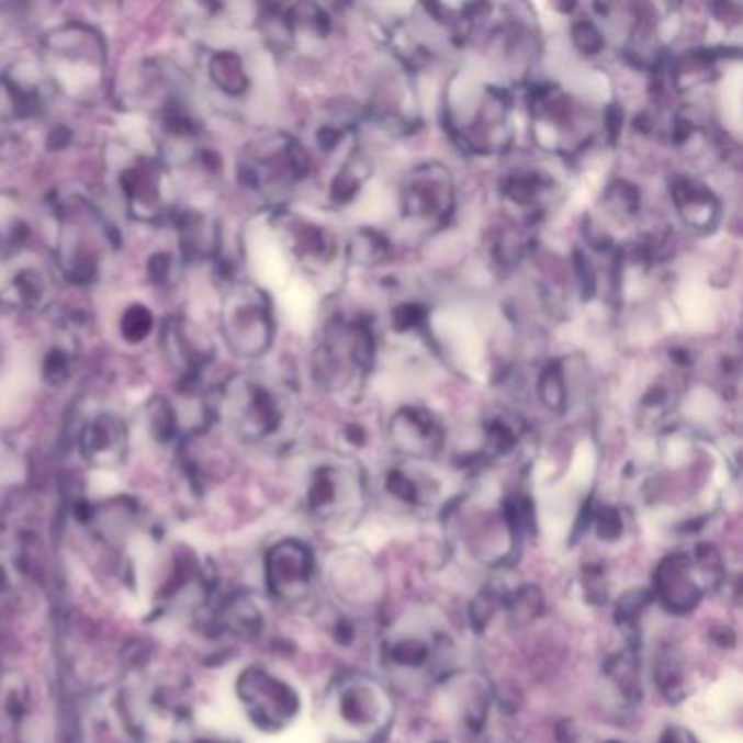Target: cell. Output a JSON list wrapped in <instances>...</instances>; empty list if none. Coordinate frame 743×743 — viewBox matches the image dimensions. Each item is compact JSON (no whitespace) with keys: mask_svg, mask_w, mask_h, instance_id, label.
<instances>
[{"mask_svg":"<svg viewBox=\"0 0 743 743\" xmlns=\"http://www.w3.org/2000/svg\"><path fill=\"white\" fill-rule=\"evenodd\" d=\"M453 645L446 630L428 615L395 621L380 645L382 667L402 689H426L443 683L451 672Z\"/></svg>","mask_w":743,"mask_h":743,"instance_id":"6da1fadb","label":"cell"},{"mask_svg":"<svg viewBox=\"0 0 743 743\" xmlns=\"http://www.w3.org/2000/svg\"><path fill=\"white\" fill-rule=\"evenodd\" d=\"M393 720V696L371 674L349 672L327 691L325 722L340 743H380L389 735Z\"/></svg>","mask_w":743,"mask_h":743,"instance_id":"7a4b0ae2","label":"cell"},{"mask_svg":"<svg viewBox=\"0 0 743 743\" xmlns=\"http://www.w3.org/2000/svg\"><path fill=\"white\" fill-rule=\"evenodd\" d=\"M727 570L716 545L700 543L694 552H674L654 570V599L672 615H687L705 595L724 583Z\"/></svg>","mask_w":743,"mask_h":743,"instance_id":"3957f363","label":"cell"},{"mask_svg":"<svg viewBox=\"0 0 743 743\" xmlns=\"http://www.w3.org/2000/svg\"><path fill=\"white\" fill-rule=\"evenodd\" d=\"M305 513L329 528L353 524L364 508V482L353 464L334 460L312 469L303 491Z\"/></svg>","mask_w":743,"mask_h":743,"instance_id":"277c9868","label":"cell"},{"mask_svg":"<svg viewBox=\"0 0 743 743\" xmlns=\"http://www.w3.org/2000/svg\"><path fill=\"white\" fill-rule=\"evenodd\" d=\"M331 597L340 610L362 617L378 608L384 597V576L369 554L358 548L334 552L323 570Z\"/></svg>","mask_w":743,"mask_h":743,"instance_id":"5b68a950","label":"cell"},{"mask_svg":"<svg viewBox=\"0 0 743 743\" xmlns=\"http://www.w3.org/2000/svg\"><path fill=\"white\" fill-rule=\"evenodd\" d=\"M238 694L251 720L267 731L286 729L301 711L295 687L264 667L247 669L238 683Z\"/></svg>","mask_w":743,"mask_h":743,"instance_id":"8992f818","label":"cell"},{"mask_svg":"<svg viewBox=\"0 0 743 743\" xmlns=\"http://www.w3.org/2000/svg\"><path fill=\"white\" fill-rule=\"evenodd\" d=\"M316 578V559L312 550L297 539L273 545L267 554V583L271 594L284 604L305 601Z\"/></svg>","mask_w":743,"mask_h":743,"instance_id":"52a82bcc","label":"cell"},{"mask_svg":"<svg viewBox=\"0 0 743 743\" xmlns=\"http://www.w3.org/2000/svg\"><path fill=\"white\" fill-rule=\"evenodd\" d=\"M441 685L443 709L453 727L469 735H480L493 705V691L486 678L473 672H453Z\"/></svg>","mask_w":743,"mask_h":743,"instance_id":"ba28073f","label":"cell"},{"mask_svg":"<svg viewBox=\"0 0 743 743\" xmlns=\"http://www.w3.org/2000/svg\"><path fill=\"white\" fill-rule=\"evenodd\" d=\"M451 207V181L441 166L417 170L404 192V212L415 221H446Z\"/></svg>","mask_w":743,"mask_h":743,"instance_id":"9c48e42d","label":"cell"},{"mask_svg":"<svg viewBox=\"0 0 743 743\" xmlns=\"http://www.w3.org/2000/svg\"><path fill=\"white\" fill-rule=\"evenodd\" d=\"M391 437L395 449L415 460L432 458L443 447L441 424L426 410L404 408L393 417Z\"/></svg>","mask_w":743,"mask_h":743,"instance_id":"30bf717a","label":"cell"},{"mask_svg":"<svg viewBox=\"0 0 743 743\" xmlns=\"http://www.w3.org/2000/svg\"><path fill=\"white\" fill-rule=\"evenodd\" d=\"M391 499L415 513H430L443 504V486L432 473L410 466H393L384 475Z\"/></svg>","mask_w":743,"mask_h":743,"instance_id":"8fae6325","label":"cell"},{"mask_svg":"<svg viewBox=\"0 0 743 743\" xmlns=\"http://www.w3.org/2000/svg\"><path fill=\"white\" fill-rule=\"evenodd\" d=\"M632 637L634 634H628L623 645L612 652L601 667L608 689H612L617 700L628 707H634L641 698V661L639 645Z\"/></svg>","mask_w":743,"mask_h":743,"instance_id":"7c38bea8","label":"cell"},{"mask_svg":"<svg viewBox=\"0 0 743 743\" xmlns=\"http://www.w3.org/2000/svg\"><path fill=\"white\" fill-rule=\"evenodd\" d=\"M672 199L689 227L711 229L720 214V203L711 190L689 179H676L672 183Z\"/></svg>","mask_w":743,"mask_h":743,"instance_id":"4fadbf2b","label":"cell"},{"mask_svg":"<svg viewBox=\"0 0 743 743\" xmlns=\"http://www.w3.org/2000/svg\"><path fill=\"white\" fill-rule=\"evenodd\" d=\"M654 685L669 702H680L689 694V676L683 656L674 648H663L654 656Z\"/></svg>","mask_w":743,"mask_h":743,"instance_id":"5bb4252c","label":"cell"},{"mask_svg":"<svg viewBox=\"0 0 743 743\" xmlns=\"http://www.w3.org/2000/svg\"><path fill=\"white\" fill-rule=\"evenodd\" d=\"M212 77L214 81L232 94H240L247 88V75L243 61L232 53H218L212 59Z\"/></svg>","mask_w":743,"mask_h":743,"instance_id":"9a60e30c","label":"cell"},{"mask_svg":"<svg viewBox=\"0 0 743 743\" xmlns=\"http://www.w3.org/2000/svg\"><path fill=\"white\" fill-rule=\"evenodd\" d=\"M587 528H594L597 539L604 541V543H612V541L621 539V534H623L621 510L610 506V504L597 506L595 510L587 515Z\"/></svg>","mask_w":743,"mask_h":743,"instance_id":"2e32d148","label":"cell"},{"mask_svg":"<svg viewBox=\"0 0 743 743\" xmlns=\"http://www.w3.org/2000/svg\"><path fill=\"white\" fill-rule=\"evenodd\" d=\"M539 395L541 402L552 408V410H563L565 402H567V386H565V378H563V369L554 362L550 364L541 380H539Z\"/></svg>","mask_w":743,"mask_h":743,"instance_id":"e0dca14e","label":"cell"},{"mask_svg":"<svg viewBox=\"0 0 743 743\" xmlns=\"http://www.w3.org/2000/svg\"><path fill=\"white\" fill-rule=\"evenodd\" d=\"M121 327H123V336L130 342H140V340L147 338V334L153 327V316L145 305H132L127 309V314L123 316Z\"/></svg>","mask_w":743,"mask_h":743,"instance_id":"ac0fdd59","label":"cell"},{"mask_svg":"<svg viewBox=\"0 0 743 743\" xmlns=\"http://www.w3.org/2000/svg\"><path fill=\"white\" fill-rule=\"evenodd\" d=\"M583 587L592 604H604L608 599V576L601 563H587L583 572Z\"/></svg>","mask_w":743,"mask_h":743,"instance_id":"d6986e66","label":"cell"},{"mask_svg":"<svg viewBox=\"0 0 743 743\" xmlns=\"http://www.w3.org/2000/svg\"><path fill=\"white\" fill-rule=\"evenodd\" d=\"M572 40H574L576 48L583 50L585 55H595V53H599L601 46H604L601 33L595 29L592 22H587V20L576 22V24L572 26Z\"/></svg>","mask_w":743,"mask_h":743,"instance_id":"ffe728a7","label":"cell"},{"mask_svg":"<svg viewBox=\"0 0 743 743\" xmlns=\"http://www.w3.org/2000/svg\"><path fill=\"white\" fill-rule=\"evenodd\" d=\"M656 743H700L698 742V738L689 731V729H685V727H680V724H669V727H665L663 731H661V735H658V740H656Z\"/></svg>","mask_w":743,"mask_h":743,"instance_id":"44dd1931","label":"cell"},{"mask_svg":"<svg viewBox=\"0 0 743 743\" xmlns=\"http://www.w3.org/2000/svg\"><path fill=\"white\" fill-rule=\"evenodd\" d=\"M594 743H634V742H630V740H626V738H619V735H604V738L595 740Z\"/></svg>","mask_w":743,"mask_h":743,"instance_id":"7402d4cb","label":"cell"}]
</instances>
